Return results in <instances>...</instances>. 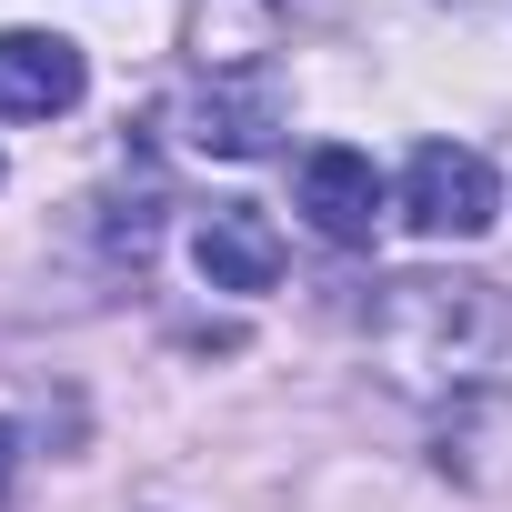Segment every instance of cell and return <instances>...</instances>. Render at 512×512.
<instances>
[{
  "label": "cell",
  "instance_id": "cell-1",
  "mask_svg": "<svg viewBox=\"0 0 512 512\" xmlns=\"http://www.w3.org/2000/svg\"><path fill=\"white\" fill-rule=\"evenodd\" d=\"M362 342H372V362H382L402 392H422V402L512 392V292H502V282H472V272L372 282Z\"/></svg>",
  "mask_w": 512,
  "mask_h": 512
},
{
  "label": "cell",
  "instance_id": "cell-2",
  "mask_svg": "<svg viewBox=\"0 0 512 512\" xmlns=\"http://www.w3.org/2000/svg\"><path fill=\"white\" fill-rule=\"evenodd\" d=\"M392 201H402V221L422 241H482L502 221V171L482 151H462V141H422L402 161V191Z\"/></svg>",
  "mask_w": 512,
  "mask_h": 512
},
{
  "label": "cell",
  "instance_id": "cell-3",
  "mask_svg": "<svg viewBox=\"0 0 512 512\" xmlns=\"http://www.w3.org/2000/svg\"><path fill=\"white\" fill-rule=\"evenodd\" d=\"M382 171H372V151H352V141H322V151H302V221L322 231V241H372V221H382Z\"/></svg>",
  "mask_w": 512,
  "mask_h": 512
},
{
  "label": "cell",
  "instance_id": "cell-4",
  "mask_svg": "<svg viewBox=\"0 0 512 512\" xmlns=\"http://www.w3.org/2000/svg\"><path fill=\"white\" fill-rule=\"evenodd\" d=\"M282 91L272 81H211V91H191L181 101V141L191 151H211V161H262L272 141H282Z\"/></svg>",
  "mask_w": 512,
  "mask_h": 512
},
{
  "label": "cell",
  "instance_id": "cell-5",
  "mask_svg": "<svg viewBox=\"0 0 512 512\" xmlns=\"http://www.w3.org/2000/svg\"><path fill=\"white\" fill-rule=\"evenodd\" d=\"M81 91L91 71L61 31H0V121H61Z\"/></svg>",
  "mask_w": 512,
  "mask_h": 512
},
{
  "label": "cell",
  "instance_id": "cell-6",
  "mask_svg": "<svg viewBox=\"0 0 512 512\" xmlns=\"http://www.w3.org/2000/svg\"><path fill=\"white\" fill-rule=\"evenodd\" d=\"M191 262H201L211 292H272L282 282V231L251 211V201H211L191 221Z\"/></svg>",
  "mask_w": 512,
  "mask_h": 512
},
{
  "label": "cell",
  "instance_id": "cell-7",
  "mask_svg": "<svg viewBox=\"0 0 512 512\" xmlns=\"http://www.w3.org/2000/svg\"><path fill=\"white\" fill-rule=\"evenodd\" d=\"M11 482H21V432L0 422V492H11Z\"/></svg>",
  "mask_w": 512,
  "mask_h": 512
}]
</instances>
